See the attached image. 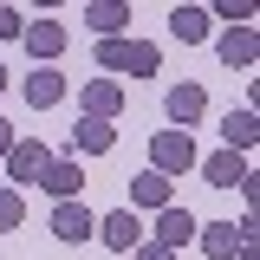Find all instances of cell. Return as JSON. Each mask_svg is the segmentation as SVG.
I'll list each match as a JSON object with an SVG mask.
<instances>
[{"label":"cell","instance_id":"1","mask_svg":"<svg viewBox=\"0 0 260 260\" xmlns=\"http://www.w3.org/2000/svg\"><path fill=\"white\" fill-rule=\"evenodd\" d=\"M98 65H104V72H137V78H156V46H143V39H124V32H117V39H98Z\"/></svg>","mask_w":260,"mask_h":260},{"label":"cell","instance_id":"2","mask_svg":"<svg viewBox=\"0 0 260 260\" xmlns=\"http://www.w3.org/2000/svg\"><path fill=\"white\" fill-rule=\"evenodd\" d=\"M195 241H202V254L234 260V254L254 247V215H247V221H208V228H195Z\"/></svg>","mask_w":260,"mask_h":260},{"label":"cell","instance_id":"3","mask_svg":"<svg viewBox=\"0 0 260 260\" xmlns=\"http://www.w3.org/2000/svg\"><path fill=\"white\" fill-rule=\"evenodd\" d=\"M150 169H156V176H182V169H195V137H189V130H162L156 143H150Z\"/></svg>","mask_w":260,"mask_h":260},{"label":"cell","instance_id":"4","mask_svg":"<svg viewBox=\"0 0 260 260\" xmlns=\"http://www.w3.org/2000/svg\"><path fill=\"white\" fill-rule=\"evenodd\" d=\"M46 162H52V150H46V143L13 137V150H7V176H13V182H39V176H46Z\"/></svg>","mask_w":260,"mask_h":260},{"label":"cell","instance_id":"5","mask_svg":"<svg viewBox=\"0 0 260 260\" xmlns=\"http://www.w3.org/2000/svg\"><path fill=\"white\" fill-rule=\"evenodd\" d=\"M98 241H104V247H117V254H130V247L143 241L137 208H111V215H98Z\"/></svg>","mask_w":260,"mask_h":260},{"label":"cell","instance_id":"6","mask_svg":"<svg viewBox=\"0 0 260 260\" xmlns=\"http://www.w3.org/2000/svg\"><path fill=\"white\" fill-rule=\"evenodd\" d=\"M195 228H202V221H195L189 208H176V202H169V208H156V247H169V254H176V247H189Z\"/></svg>","mask_w":260,"mask_h":260},{"label":"cell","instance_id":"7","mask_svg":"<svg viewBox=\"0 0 260 260\" xmlns=\"http://www.w3.org/2000/svg\"><path fill=\"white\" fill-rule=\"evenodd\" d=\"M221 143L234 150V156H247V150L260 143V111H254V104H241V111H228V124H221Z\"/></svg>","mask_w":260,"mask_h":260},{"label":"cell","instance_id":"8","mask_svg":"<svg viewBox=\"0 0 260 260\" xmlns=\"http://www.w3.org/2000/svg\"><path fill=\"white\" fill-rule=\"evenodd\" d=\"M52 234H59V241H91L98 215L85 208V202H59V208H52Z\"/></svg>","mask_w":260,"mask_h":260},{"label":"cell","instance_id":"9","mask_svg":"<svg viewBox=\"0 0 260 260\" xmlns=\"http://www.w3.org/2000/svg\"><path fill=\"white\" fill-rule=\"evenodd\" d=\"M202 176H208V189H241L254 169H247V156H234V150H215V156L202 162Z\"/></svg>","mask_w":260,"mask_h":260},{"label":"cell","instance_id":"10","mask_svg":"<svg viewBox=\"0 0 260 260\" xmlns=\"http://www.w3.org/2000/svg\"><path fill=\"white\" fill-rule=\"evenodd\" d=\"M162 111H169V124L189 130L202 111H208V98H202V85H169V98H162Z\"/></svg>","mask_w":260,"mask_h":260},{"label":"cell","instance_id":"11","mask_svg":"<svg viewBox=\"0 0 260 260\" xmlns=\"http://www.w3.org/2000/svg\"><path fill=\"white\" fill-rule=\"evenodd\" d=\"M39 182H46V189L59 195V202H78V189H85V169H78V156H52Z\"/></svg>","mask_w":260,"mask_h":260},{"label":"cell","instance_id":"12","mask_svg":"<svg viewBox=\"0 0 260 260\" xmlns=\"http://www.w3.org/2000/svg\"><path fill=\"white\" fill-rule=\"evenodd\" d=\"M20 39H26L32 59H46V65L65 52V26H59V20H32V26H20Z\"/></svg>","mask_w":260,"mask_h":260},{"label":"cell","instance_id":"13","mask_svg":"<svg viewBox=\"0 0 260 260\" xmlns=\"http://www.w3.org/2000/svg\"><path fill=\"white\" fill-rule=\"evenodd\" d=\"M124 111V85H111V78H98V85H85V117H98V124H111Z\"/></svg>","mask_w":260,"mask_h":260},{"label":"cell","instance_id":"14","mask_svg":"<svg viewBox=\"0 0 260 260\" xmlns=\"http://www.w3.org/2000/svg\"><path fill=\"white\" fill-rule=\"evenodd\" d=\"M124 20H130V0H91V7H85V26H91L98 39H117Z\"/></svg>","mask_w":260,"mask_h":260},{"label":"cell","instance_id":"15","mask_svg":"<svg viewBox=\"0 0 260 260\" xmlns=\"http://www.w3.org/2000/svg\"><path fill=\"white\" fill-rule=\"evenodd\" d=\"M111 143H117V130H111V124H98V117H78V130H72V156H78V150H85V156H104Z\"/></svg>","mask_w":260,"mask_h":260},{"label":"cell","instance_id":"16","mask_svg":"<svg viewBox=\"0 0 260 260\" xmlns=\"http://www.w3.org/2000/svg\"><path fill=\"white\" fill-rule=\"evenodd\" d=\"M59 98H65V78L52 72V65L26 72V104H32V111H46V104H59Z\"/></svg>","mask_w":260,"mask_h":260},{"label":"cell","instance_id":"17","mask_svg":"<svg viewBox=\"0 0 260 260\" xmlns=\"http://www.w3.org/2000/svg\"><path fill=\"white\" fill-rule=\"evenodd\" d=\"M221 65H254L260 59V39H254V26H234V32H221Z\"/></svg>","mask_w":260,"mask_h":260},{"label":"cell","instance_id":"18","mask_svg":"<svg viewBox=\"0 0 260 260\" xmlns=\"http://www.w3.org/2000/svg\"><path fill=\"white\" fill-rule=\"evenodd\" d=\"M130 202H137V208H169V176L143 169V176L130 182Z\"/></svg>","mask_w":260,"mask_h":260},{"label":"cell","instance_id":"19","mask_svg":"<svg viewBox=\"0 0 260 260\" xmlns=\"http://www.w3.org/2000/svg\"><path fill=\"white\" fill-rule=\"evenodd\" d=\"M169 32H176L182 46H195V39H208V13H202V7H176V13H169Z\"/></svg>","mask_w":260,"mask_h":260},{"label":"cell","instance_id":"20","mask_svg":"<svg viewBox=\"0 0 260 260\" xmlns=\"http://www.w3.org/2000/svg\"><path fill=\"white\" fill-rule=\"evenodd\" d=\"M26 221V202H20V189H0V228H20Z\"/></svg>","mask_w":260,"mask_h":260},{"label":"cell","instance_id":"21","mask_svg":"<svg viewBox=\"0 0 260 260\" xmlns=\"http://www.w3.org/2000/svg\"><path fill=\"white\" fill-rule=\"evenodd\" d=\"M215 13H221V20H241V26H247V20H254V7H247V0H221V7H215Z\"/></svg>","mask_w":260,"mask_h":260},{"label":"cell","instance_id":"22","mask_svg":"<svg viewBox=\"0 0 260 260\" xmlns=\"http://www.w3.org/2000/svg\"><path fill=\"white\" fill-rule=\"evenodd\" d=\"M130 254H137V260H176V254H169V247H156V241H137Z\"/></svg>","mask_w":260,"mask_h":260},{"label":"cell","instance_id":"23","mask_svg":"<svg viewBox=\"0 0 260 260\" xmlns=\"http://www.w3.org/2000/svg\"><path fill=\"white\" fill-rule=\"evenodd\" d=\"M0 39H20V13L13 7H0Z\"/></svg>","mask_w":260,"mask_h":260},{"label":"cell","instance_id":"24","mask_svg":"<svg viewBox=\"0 0 260 260\" xmlns=\"http://www.w3.org/2000/svg\"><path fill=\"white\" fill-rule=\"evenodd\" d=\"M7 150H13V124L0 117V162H7Z\"/></svg>","mask_w":260,"mask_h":260},{"label":"cell","instance_id":"25","mask_svg":"<svg viewBox=\"0 0 260 260\" xmlns=\"http://www.w3.org/2000/svg\"><path fill=\"white\" fill-rule=\"evenodd\" d=\"M0 91H7V65H0Z\"/></svg>","mask_w":260,"mask_h":260},{"label":"cell","instance_id":"26","mask_svg":"<svg viewBox=\"0 0 260 260\" xmlns=\"http://www.w3.org/2000/svg\"><path fill=\"white\" fill-rule=\"evenodd\" d=\"M234 260H254V247H247V254H234Z\"/></svg>","mask_w":260,"mask_h":260}]
</instances>
